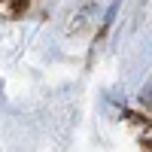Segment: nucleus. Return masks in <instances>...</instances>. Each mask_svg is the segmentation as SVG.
I'll list each match as a JSON object with an SVG mask.
<instances>
[{"mask_svg":"<svg viewBox=\"0 0 152 152\" xmlns=\"http://www.w3.org/2000/svg\"><path fill=\"white\" fill-rule=\"evenodd\" d=\"M28 6V0H0V12H6V15H15Z\"/></svg>","mask_w":152,"mask_h":152,"instance_id":"nucleus-1","label":"nucleus"},{"mask_svg":"<svg viewBox=\"0 0 152 152\" xmlns=\"http://www.w3.org/2000/svg\"><path fill=\"white\" fill-rule=\"evenodd\" d=\"M137 100H140V104H143L146 110H152V82L140 88V97H137Z\"/></svg>","mask_w":152,"mask_h":152,"instance_id":"nucleus-2","label":"nucleus"}]
</instances>
